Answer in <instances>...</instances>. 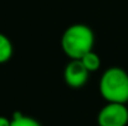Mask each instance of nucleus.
<instances>
[{"label": "nucleus", "mask_w": 128, "mask_h": 126, "mask_svg": "<svg viewBox=\"0 0 128 126\" xmlns=\"http://www.w3.org/2000/svg\"><path fill=\"white\" fill-rule=\"evenodd\" d=\"M94 42L93 32L86 25H72L62 35V49L72 59H81L92 51Z\"/></svg>", "instance_id": "obj_1"}, {"label": "nucleus", "mask_w": 128, "mask_h": 126, "mask_svg": "<svg viewBox=\"0 0 128 126\" xmlns=\"http://www.w3.org/2000/svg\"><path fill=\"white\" fill-rule=\"evenodd\" d=\"M100 91L108 103L128 101V74L118 67L107 69L100 82Z\"/></svg>", "instance_id": "obj_2"}, {"label": "nucleus", "mask_w": 128, "mask_h": 126, "mask_svg": "<svg viewBox=\"0 0 128 126\" xmlns=\"http://www.w3.org/2000/svg\"><path fill=\"white\" fill-rule=\"evenodd\" d=\"M100 126H126L128 124V109L124 104L108 103L98 114Z\"/></svg>", "instance_id": "obj_3"}, {"label": "nucleus", "mask_w": 128, "mask_h": 126, "mask_svg": "<svg viewBox=\"0 0 128 126\" xmlns=\"http://www.w3.org/2000/svg\"><path fill=\"white\" fill-rule=\"evenodd\" d=\"M88 78V71L86 69L81 59H72L65 69V81L72 88H80L85 85Z\"/></svg>", "instance_id": "obj_4"}, {"label": "nucleus", "mask_w": 128, "mask_h": 126, "mask_svg": "<svg viewBox=\"0 0 128 126\" xmlns=\"http://www.w3.org/2000/svg\"><path fill=\"white\" fill-rule=\"evenodd\" d=\"M12 54V44L10 40L0 34V63H4L10 59Z\"/></svg>", "instance_id": "obj_5"}, {"label": "nucleus", "mask_w": 128, "mask_h": 126, "mask_svg": "<svg viewBox=\"0 0 128 126\" xmlns=\"http://www.w3.org/2000/svg\"><path fill=\"white\" fill-rule=\"evenodd\" d=\"M81 62L84 63V66L86 67V69L88 72H93V71H97L101 66V59L98 57V54H96L94 52H88L87 54H85L82 58H81Z\"/></svg>", "instance_id": "obj_6"}, {"label": "nucleus", "mask_w": 128, "mask_h": 126, "mask_svg": "<svg viewBox=\"0 0 128 126\" xmlns=\"http://www.w3.org/2000/svg\"><path fill=\"white\" fill-rule=\"evenodd\" d=\"M10 126H41V125L35 119L22 115V116H20L18 119H12Z\"/></svg>", "instance_id": "obj_7"}, {"label": "nucleus", "mask_w": 128, "mask_h": 126, "mask_svg": "<svg viewBox=\"0 0 128 126\" xmlns=\"http://www.w3.org/2000/svg\"><path fill=\"white\" fill-rule=\"evenodd\" d=\"M10 125H11V121H9L6 118L0 116V126H10Z\"/></svg>", "instance_id": "obj_8"}]
</instances>
